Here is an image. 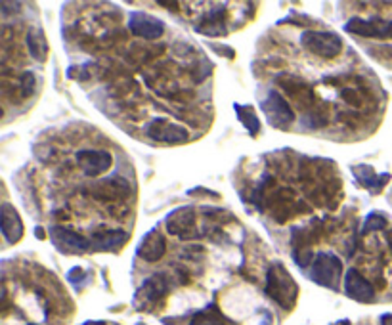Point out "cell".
Listing matches in <instances>:
<instances>
[{
	"label": "cell",
	"mask_w": 392,
	"mask_h": 325,
	"mask_svg": "<svg viewBox=\"0 0 392 325\" xmlns=\"http://www.w3.org/2000/svg\"><path fill=\"white\" fill-rule=\"evenodd\" d=\"M325 124H327V117L319 110L308 111L302 117V127H307V129H322Z\"/></svg>",
	"instance_id": "obj_23"
},
{
	"label": "cell",
	"mask_w": 392,
	"mask_h": 325,
	"mask_svg": "<svg viewBox=\"0 0 392 325\" xmlns=\"http://www.w3.org/2000/svg\"><path fill=\"white\" fill-rule=\"evenodd\" d=\"M129 241V233L123 230H104V232L92 233V251H110L115 252Z\"/></svg>",
	"instance_id": "obj_19"
},
{
	"label": "cell",
	"mask_w": 392,
	"mask_h": 325,
	"mask_svg": "<svg viewBox=\"0 0 392 325\" xmlns=\"http://www.w3.org/2000/svg\"><path fill=\"white\" fill-rule=\"evenodd\" d=\"M146 134L149 140L159 142V144H184L190 134L188 129L182 124H176L165 119V117H155L146 124Z\"/></svg>",
	"instance_id": "obj_7"
},
{
	"label": "cell",
	"mask_w": 392,
	"mask_h": 325,
	"mask_svg": "<svg viewBox=\"0 0 392 325\" xmlns=\"http://www.w3.org/2000/svg\"><path fill=\"white\" fill-rule=\"evenodd\" d=\"M344 31L366 38H392V21L383 18H352L344 25Z\"/></svg>",
	"instance_id": "obj_10"
},
{
	"label": "cell",
	"mask_w": 392,
	"mask_h": 325,
	"mask_svg": "<svg viewBox=\"0 0 392 325\" xmlns=\"http://www.w3.org/2000/svg\"><path fill=\"white\" fill-rule=\"evenodd\" d=\"M352 174L356 176V180L360 182V186H364L366 190H369L374 196H377L391 180V174L385 172V174H377L374 171V166L369 165H356L352 166Z\"/></svg>",
	"instance_id": "obj_18"
},
{
	"label": "cell",
	"mask_w": 392,
	"mask_h": 325,
	"mask_svg": "<svg viewBox=\"0 0 392 325\" xmlns=\"http://www.w3.org/2000/svg\"><path fill=\"white\" fill-rule=\"evenodd\" d=\"M300 44L310 52V54L333 60L341 54L343 50V38L337 33L331 31H304L300 35Z\"/></svg>",
	"instance_id": "obj_4"
},
{
	"label": "cell",
	"mask_w": 392,
	"mask_h": 325,
	"mask_svg": "<svg viewBox=\"0 0 392 325\" xmlns=\"http://www.w3.org/2000/svg\"><path fill=\"white\" fill-rule=\"evenodd\" d=\"M35 82H37V79H35V75L33 73L21 75V96H23V98H29V96H31L33 90H35Z\"/></svg>",
	"instance_id": "obj_25"
},
{
	"label": "cell",
	"mask_w": 392,
	"mask_h": 325,
	"mask_svg": "<svg viewBox=\"0 0 392 325\" xmlns=\"http://www.w3.org/2000/svg\"><path fill=\"white\" fill-rule=\"evenodd\" d=\"M50 240L54 243V247L63 255L73 257V255H83L92 249L90 240L83 238L80 233L69 230L63 226H52L50 228Z\"/></svg>",
	"instance_id": "obj_8"
},
{
	"label": "cell",
	"mask_w": 392,
	"mask_h": 325,
	"mask_svg": "<svg viewBox=\"0 0 392 325\" xmlns=\"http://www.w3.org/2000/svg\"><path fill=\"white\" fill-rule=\"evenodd\" d=\"M386 226V218L379 213H371V215L366 218V224H364V233H371V232H379Z\"/></svg>",
	"instance_id": "obj_24"
},
{
	"label": "cell",
	"mask_w": 392,
	"mask_h": 325,
	"mask_svg": "<svg viewBox=\"0 0 392 325\" xmlns=\"http://www.w3.org/2000/svg\"><path fill=\"white\" fill-rule=\"evenodd\" d=\"M341 96H343V100L346 102V104L354 105V107H360V105H361L360 94L356 92V90H352V88H343Z\"/></svg>",
	"instance_id": "obj_26"
},
{
	"label": "cell",
	"mask_w": 392,
	"mask_h": 325,
	"mask_svg": "<svg viewBox=\"0 0 392 325\" xmlns=\"http://www.w3.org/2000/svg\"><path fill=\"white\" fill-rule=\"evenodd\" d=\"M341 274H343V262L337 255H331V252L316 255L312 266H310V279L322 287L331 289V291L339 289Z\"/></svg>",
	"instance_id": "obj_2"
},
{
	"label": "cell",
	"mask_w": 392,
	"mask_h": 325,
	"mask_svg": "<svg viewBox=\"0 0 392 325\" xmlns=\"http://www.w3.org/2000/svg\"><path fill=\"white\" fill-rule=\"evenodd\" d=\"M83 325H105L104 321H86V324H83Z\"/></svg>",
	"instance_id": "obj_31"
},
{
	"label": "cell",
	"mask_w": 392,
	"mask_h": 325,
	"mask_svg": "<svg viewBox=\"0 0 392 325\" xmlns=\"http://www.w3.org/2000/svg\"><path fill=\"white\" fill-rule=\"evenodd\" d=\"M0 230H2V235H4V240H8V243H18L23 238V220L10 203H4L0 209Z\"/></svg>",
	"instance_id": "obj_16"
},
{
	"label": "cell",
	"mask_w": 392,
	"mask_h": 325,
	"mask_svg": "<svg viewBox=\"0 0 392 325\" xmlns=\"http://www.w3.org/2000/svg\"><path fill=\"white\" fill-rule=\"evenodd\" d=\"M277 85L282 86V90L287 94L289 100H293L299 105H308V107H312L314 104V90L312 86L308 85L307 80H302L297 75H289L283 73L277 77Z\"/></svg>",
	"instance_id": "obj_13"
},
{
	"label": "cell",
	"mask_w": 392,
	"mask_h": 325,
	"mask_svg": "<svg viewBox=\"0 0 392 325\" xmlns=\"http://www.w3.org/2000/svg\"><path fill=\"white\" fill-rule=\"evenodd\" d=\"M233 110H235V113H238L239 123L245 127L249 134L257 136L258 132H260V119H258L257 113H255V110H253L251 105L235 104L233 105Z\"/></svg>",
	"instance_id": "obj_21"
},
{
	"label": "cell",
	"mask_w": 392,
	"mask_h": 325,
	"mask_svg": "<svg viewBox=\"0 0 392 325\" xmlns=\"http://www.w3.org/2000/svg\"><path fill=\"white\" fill-rule=\"evenodd\" d=\"M88 193L100 203H117L129 199L130 193H132V188H130L129 180L127 179L113 176V179L94 182V184L88 188Z\"/></svg>",
	"instance_id": "obj_9"
},
{
	"label": "cell",
	"mask_w": 392,
	"mask_h": 325,
	"mask_svg": "<svg viewBox=\"0 0 392 325\" xmlns=\"http://www.w3.org/2000/svg\"><path fill=\"white\" fill-rule=\"evenodd\" d=\"M77 165L88 179H98L111 169V154L105 149H80L75 155Z\"/></svg>",
	"instance_id": "obj_11"
},
{
	"label": "cell",
	"mask_w": 392,
	"mask_h": 325,
	"mask_svg": "<svg viewBox=\"0 0 392 325\" xmlns=\"http://www.w3.org/2000/svg\"><path fill=\"white\" fill-rule=\"evenodd\" d=\"M381 324H383V325H392V314H386L385 318L381 319Z\"/></svg>",
	"instance_id": "obj_28"
},
{
	"label": "cell",
	"mask_w": 392,
	"mask_h": 325,
	"mask_svg": "<svg viewBox=\"0 0 392 325\" xmlns=\"http://www.w3.org/2000/svg\"><path fill=\"white\" fill-rule=\"evenodd\" d=\"M260 110H263L264 117L268 119L270 127H274L277 130L291 129V124L295 121V113L287 100L283 98L277 90L272 88L266 92L263 104H260Z\"/></svg>",
	"instance_id": "obj_3"
},
{
	"label": "cell",
	"mask_w": 392,
	"mask_h": 325,
	"mask_svg": "<svg viewBox=\"0 0 392 325\" xmlns=\"http://www.w3.org/2000/svg\"><path fill=\"white\" fill-rule=\"evenodd\" d=\"M228 12L224 8H216V10H211L208 14H205L199 23H197L196 31L201 33V35H207V37H224L228 33Z\"/></svg>",
	"instance_id": "obj_17"
},
{
	"label": "cell",
	"mask_w": 392,
	"mask_h": 325,
	"mask_svg": "<svg viewBox=\"0 0 392 325\" xmlns=\"http://www.w3.org/2000/svg\"><path fill=\"white\" fill-rule=\"evenodd\" d=\"M169 293V282H166L165 274H155L142 282L134 294V307L142 312H147L159 304Z\"/></svg>",
	"instance_id": "obj_5"
},
{
	"label": "cell",
	"mask_w": 392,
	"mask_h": 325,
	"mask_svg": "<svg viewBox=\"0 0 392 325\" xmlns=\"http://www.w3.org/2000/svg\"><path fill=\"white\" fill-rule=\"evenodd\" d=\"M68 279L71 283H73V285H80V283H83L86 279V274H85V272H83V268H73V270L69 272Z\"/></svg>",
	"instance_id": "obj_27"
},
{
	"label": "cell",
	"mask_w": 392,
	"mask_h": 325,
	"mask_svg": "<svg viewBox=\"0 0 392 325\" xmlns=\"http://www.w3.org/2000/svg\"><path fill=\"white\" fill-rule=\"evenodd\" d=\"M266 294L272 301L277 302L283 310L295 308V302L299 297V285L282 262L270 264L268 272H266Z\"/></svg>",
	"instance_id": "obj_1"
},
{
	"label": "cell",
	"mask_w": 392,
	"mask_h": 325,
	"mask_svg": "<svg viewBox=\"0 0 392 325\" xmlns=\"http://www.w3.org/2000/svg\"><path fill=\"white\" fill-rule=\"evenodd\" d=\"M190 325H226V319L218 312V308L215 304H208L207 308H203L191 318Z\"/></svg>",
	"instance_id": "obj_22"
},
{
	"label": "cell",
	"mask_w": 392,
	"mask_h": 325,
	"mask_svg": "<svg viewBox=\"0 0 392 325\" xmlns=\"http://www.w3.org/2000/svg\"><path fill=\"white\" fill-rule=\"evenodd\" d=\"M344 293L356 302H374L375 289L374 285L361 276L358 270H349L344 276Z\"/></svg>",
	"instance_id": "obj_15"
},
{
	"label": "cell",
	"mask_w": 392,
	"mask_h": 325,
	"mask_svg": "<svg viewBox=\"0 0 392 325\" xmlns=\"http://www.w3.org/2000/svg\"><path fill=\"white\" fill-rule=\"evenodd\" d=\"M35 233H37L38 240H44V238H46V233H44L43 228H37V230H35Z\"/></svg>",
	"instance_id": "obj_29"
},
{
	"label": "cell",
	"mask_w": 392,
	"mask_h": 325,
	"mask_svg": "<svg viewBox=\"0 0 392 325\" xmlns=\"http://www.w3.org/2000/svg\"><path fill=\"white\" fill-rule=\"evenodd\" d=\"M27 48L35 62L44 63L48 60V38L43 29H31L27 33Z\"/></svg>",
	"instance_id": "obj_20"
},
{
	"label": "cell",
	"mask_w": 392,
	"mask_h": 325,
	"mask_svg": "<svg viewBox=\"0 0 392 325\" xmlns=\"http://www.w3.org/2000/svg\"><path fill=\"white\" fill-rule=\"evenodd\" d=\"M166 252V240L159 230H149V232L142 238L140 245L136 249V255L144 260V262H159Z\"/></svg>",
	"instance_id": "obj_14"
},
{
	"label": "cell",
	"mask_w": 392,
	"mask_h": 325,
	"mask_svg": "<svg viewBox=\"0 0 392 325\" xmlns=\"http://www.w3.org/2000/svg\"><path fill=\"white\" fill-rule=\"evenodd\" d=\"M196 220L197 215L194 207H178L166 216V232L171 235H176L180 240H197L199 230L196 226Z\"/></svg>",
	"instance_id": "obj_6"
},
{
	"label": "cell",
	"mask_w": 392,
	"mask_h": 325,
	"mask_svg": "<svg viewBox=\"0 0 392 325\" xmlns=\"http://www.w3.org/2000/svg\"><path fill=\"white\" fill-rule=\"evenodd\" d=\"M331 325H350L349 319H341V321H337V324H331Z\"/></svg>",
	"instance_id": "obj_30"
},
{
	"label": "cell",
	"mask_w": 392,
	"mask_h": 325,
	"mask_svg": "<svg viewBox=\"0 0 392 325\" xmlns=\"http://www.w3.org/2000/svg\"><path fill=\"white\" fill-rule=\"evenodd\" d=\"M129 29L134 37L146 38V41H157L165 35V23L144 12L130 14Z\"/></svg>",
	"instance_id": "obj_12"
}]
</instances>
